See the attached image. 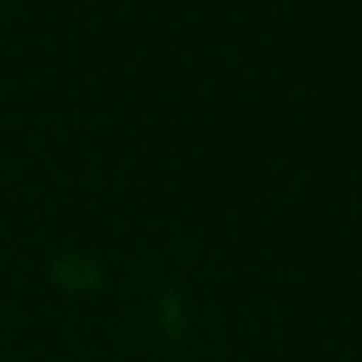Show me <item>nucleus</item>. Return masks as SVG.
<instances>
[]
</instances>
